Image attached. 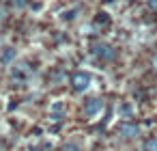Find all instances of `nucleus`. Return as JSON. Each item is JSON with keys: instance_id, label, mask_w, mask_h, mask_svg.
Returning a JSON list of instances; mask_svg holds the SVG:
<instances>
[{"instance_id": "4468645a", "label": "nucleus", "mask_w": 157, "mask_h": 151, "mask_svg": "<svg viewBox=\"0 0 157 151\" xmlns=\"http://www.w3.org/2000/svg\"><path fill=\"white\" fill-rule=\"evenodd\" d=\"M28 151H41V149H39V147H30Z\"/></svg>"}, {"instance_id": "1a4fd4ad", "label": "nucleus", "mask_w": 157, "mask_h": 151, "mask_svg": "<svg viewBox=\"0 0 157 151\" xmlns=\"http://www.w3.org/2000/svg\"><path fill=\"white\" fill-rule=\"evenodd\" d=\"M118 114L121 117H129L131 114V104H121L118 106Z\"/></svg>"}, {"instance_id": "9d476101", "label": "nucleus", "mask_w": 157, "mask_h": 151, "mask_svg": "<svg viewBox=\"0 0 157 151\" xmlns=\"http://www.w3.org/2000/svg\"><path fill=\"white\" fill-rule=\"evenodd\" d=\"M11 7L13 9H24L26 7V0H11Z\"/></svg>"}, {"instance_id": "0eeeda50", "label": "nucleus", "mask_w": 157, "mask_h": 151, "mask_svg": "<svg viewBox=\"0 0 157 151\" xmlns=\"http://www.w3.org/2000/svg\"><path fill=\"white\" fill-rule=\"evenodd\" d=\"M60 151H82V147H80V142L69 140V142H65V145L60 147Z\"/></svg>"}, {"instance_id": "423d86ee", "label": "nucleus", "mask_w": 157, "mask_h": 151, "mask_svg": "<svg viewBox=\"0 0 157 151\" xmlns=\"http://www.w3.org/2000/svg\"><path fill=\"white\" fill-rule=\"evenodd\" d=\"M13 58H15V50H13V48H5L2 54H0V61H2L5 65H11Z\"/></svg>"}, {"instance_id": "f03ea898", "label": "nucleus", "mask_w": 157, "mask_h": 151, "mask_svg": "<svg viewBox=\"0 0 157 151\" xmlns=\"http://www.w3.org/2000/svg\"><path fill=\"white\" fill-rule=\"evenodd\" d=\"M90 82H93V76L88 71H75L71 76V84H73L75 91H86L90 86Z\"/></svg>"}, {"instance_id": "7ed1b4c3", "label": "nucleus", "mask_w": 157, "mask_h": 151, "mask_svg": "<svg viewBox=\"0 0 157 151\" xmlns=\"http://www.w3.org/2000/svg\"><path fill=\"white\" fill-rule=\"evenodd\" d=\"M103 110V99L101 97H90L84 101V114L86 117H97Z\"/></svg>"}, {"instance_id": "ddd939ff", "label": "nucleus", "mask_w": 157, "mask_h": 151, "mask_svg": "<svg viewBox=\"0 0 157 151\" xmlns=\"http://www.w3.org/2000/svg\"><path fill=\"white\" fill-rule=\"evenodd\" d=\"M146 2H148V7H151L153 11H157V0H146Z\"/></svg>"}, {"instance_id": "2eb2a0df", "label": "nucleus", "mask_w": 157, "mask_h": 151, "mask_svg": "<svg viewBox=\"0 0 157 151\" xmlns=\"http://www.w3.org/2000/svg\"><path fill=\"white\" fill-rule=\"evenodd\" d=\"M105 2H112V0H105Z\"/></svg>"}, {"instance_id": "39448f33", "label": "nucleus", "mask_w": 157, "mask_h": 151, "mask_svg": "<svg viewBox=\"0 0 157 151\" xmlns=\"http://www.w3.org/2000/svg\"><path fill=\"white\" fill-rule=\"evenodd\" d=\"M63 117H65V112H63V104L56 101V104L52 106V110H50V119H52V121H63Z\"/></svg>"}, {"instance_id": "f257e3e1", "label": "nucleus", "mask_w": 157, "mask_h": 151, "mask_svg": "<svg viewBox=\"0 0 157 151\" xmlns=\"http://www.w3.org/2000/svg\"><path fill=\"white\" fill-rule=\"evenodd\" d=\"M93 54H95L97 58H101V61H114L116 50H114V46H110V43H95V46H93Z\"/></svg>"}, {"instance_id": "6e6552de", "label": "nucleus", "mask_w": 157, "mask_h": 151, "mask_svg": "<svg viewBox=\"0 0 157 151\" xmlns=\"http://www.w3.org/2000/svg\"><path fill=\"white\" fill-rule=\"evenodd\" d=\"M144 151H157V136H153L144 142Z\"/></svg>"}, {"instance_id": "f8f14e48", "label": "nucleus", "mask_w": 157, "mask_h": 151, "mask_svg": "<svg viewBox=\"0 0 157 151\" xmlns=\"http://www.w3.org/2000/svg\"><path fill=\"white\" fill-rule=\"evenodd\" d=\"M151 65H153V69H155V71H157V52H155V54H153V58H151Z\"/></svg>"}, {"instance_id": "20e7f679", "label": "nucleus", "mask_w": 157, "mask_h": 151, "mask_svg": "<svg viewBox=\"0 0 157 151\" xmlns=\"http://www.w3.org/2000/svg\"><path fill=\"white\" fill-rule=\"evenodd\" d=\"M118 134H121L125 140H131V138H138V134H140V127H138L136 123L123 121V123L118 125Z\"/></svg>"}, {"instance_id": "9b49d317", "label": "nucleus", "mask_w": 157, "mask_h": 151, "mask_svg": "<svg viewBox=\"0 0 157 151\" xmlns=\"http://www.w3.org/2000/svg\"><path fill=\"white\" fill-rule=\"evenodd\" d=\"M73 18H75V9H73V11H69V13H65V15H63V20H73Z\"/></svg>"}]
</instances>
